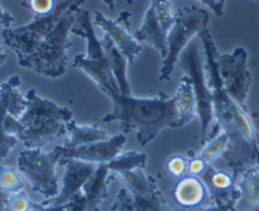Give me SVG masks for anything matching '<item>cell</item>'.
I'll use <instances>...</instances> for the list:
<instances>
[{
	"instance_id": "11",
	"label": "cell",
	"mask_w": 259,
	"mask_h": 211,
	"mask_svg": "<svg viewBox=\"0 0 259 211\" xmlns=\"http://www.w3.org/2000/svg\"><path fill=\"white\" fill-rule=\"evenodd\" d=\"M132 192L136 211H172L153 176L144 168L128 170L119 174Z\"/></svg>"
},
{
	"instance_id": "19",
	"label": "cell",
	"mask_w": 259,
	"mask_h": 211,
	"mask_svg": "<svg viewBox=\"0 0 259 211\" xmlns=\"http://www.w3.org/2000/svg\"><path fill=\"white\" fill-rule=\"evenodd\" d=\"M66 129H67V139L62 144L65 148H75V147L85 146V144L95 143V142L105 141V139L110 138L108 132L101 129L96 124L78 125L72 119L67 121Z\"/></svg>"
},
{
	"instance_id": "22",
	"label": "cell",
	"mask_w": 259,
	"mask_h": 211,
	"mask_svg": "<svg viewBox=\"0 0 259 211\" xmlns=\"http://www.w3.org/2000/svg\"><path fill=\"white\" fill-rule=\"evenodd\" d=\"M147 154L142 152H125L120 153L108 163L111 174H121L123 171L137 168H146Z\"/></svg>"
},
{
	"instance_id": "13",
	"label": "cell",
	"mask_w": 259,
	"mask_h": 211,
	"mask_svg": "<svg viewBox=\"0 0 259 211\" xmlns=\"http://www.w3.org/2000/svg\"><path fill=\"white\" fill-rule=\"evenodd\" d=\"M58 166L65 167L62 189L58 192L57 196L40 202L42 205L58 206V205L68 204L73 199V196L81 192L83 185L93 176L98 164L75 158H61Z\"/></svg>"
},
{
	"instance_id": "33",
	"label": "cell",
	"mask_w": 259,
	"mask_h": 211,
	"mask_svg": "<svg viewBox=\"0 0 259 211\" xmlns=\"http://www.w3.org/2000/svg\"><path fill=\"white\" fill-rule=\"evenodd\" d=\"M68 205H70V202L65 205H58V206H53V205H42L39 202L38 206L33 211H66L68 209Z\"/></svg>"
},
{
	"instance_id": "4",
	"label": "cell",
	"mask_w": 259,
	"mask_h": 211,
	"mask_svg": "<svg viewBox=\"0 0 259 211\" xmlns=\"http://www.w3.org/2000/svg\"><path fill=\"white\" fill-rule=\"evenodd\" d=\"M80 12L81 5L68 9L55 29L38 46L35 52L18 61L19 66L50 78H58L65 75L68 63L67 52L71 47L70 34Z\"/></svg>"
},
{
	"instance_id": "2",
	"label": "cell",
	"mask_w": 259,
	"mask_h": 211,
	"mask_svg": "<svg viewBox=\"0 0 259 211\" xmlns=\"http://www.w3.org/2000/svg\"><path fill=\"white\" fill-rule=\"evenodd\" d=\"M206 57L207 85L212 91L214 100V115L217 119V125L220 131L227 132L230 136V144L233 142V149L240 148L250 152L259 163V134L253 124L248 109L243 108L235 103L223 85L222 76L218 63L217 45L211 37L209 28L202 30L199 34ZM230 147V146H229Z\"/></svg>"
},
{
	"instance_id": "1",
	"label": "cell",
	"mask_w": 259,
	"mask_h": 211,
	"mask_svg": "<svg viewBox=\"0 0 259 211\" xmlns=\"http://www.w3.org/2000/svg\"><path fill=\"white\" fill-rule=\"evenodd\" d=\"M113 101V110L103 118V123L119 121L121 133L137 132V142L146 146L163 128H181L176 96L168 98L159 93L154 98H136L124 95L119 88L101 91Z\"/></svg>"
},
{
	"instance_id": "25",
	"label": "cell",
	"mask_w": 259,
	"mask_h": 211,
	"mask_svg": "<svg viewBox=\"0 0 259 211\" xmlns=\"http://www.w3.org/2000/svg\"><path fill=\"white\" fill-rule=\"evenodd\" d=\"M37 206V202L33 201L24 190L9 195L3 201V211H33Z\"/></svg>"
},
{
	"instance_id": "24",
	"label": "cell",
	"mask_w": 259,
	"mask_h": 211,
	"mask_svg": "<svg viewBox=\"0 0 259 211\" xmlns=\"http://www.w3.org/2000/svg\"><path fill=\"white\" fill-rule=\"evenodd\" d=\"M24 190V180L13 167L0 166V192L12 195Z\"/></svg>"
},
{
	"instance_id": "12",
	"label": "cell",
	"mask_w": 259,
	"mask_h": 211,
	"mask_svg": "<svg viewBox=\"0 0 259 211\" xmlns=\"http://www.w3.org/2000/svg\"><path fill=\"white\" fill-rule=\"evenodd\" d=\"M131 17L132 13L128 10L121 12L116 19H110V18L105 17L103 13L95 12L94 13V23L96 27L103 30L104 34L108 35L115 43L119 51L125 56L128 63L133 65L136 58L141 55L142 46L134 38V35L129 33Z\"/></svg>"
},
{
	"instance_id": "6",
	"label": "cell",
	"mask_w": 259,
	"mask_h": 211,
	"mask_svg": "<svg viewBox=\"0 0 259 211\" xmlns=\"http://www.w3.org/2000/svg\"><path fill=\"white\" fill-rule=\"evenodd\" d=\"M85 0H56V7L47 15L34 17L33 20L17 29L2 30L4 43L12 48L17 55L18 61L28 57L35 52L38 46L55 29L57 23L68 9L75 5H82Z\"/></svg>"
},
{
	"instance_id": "39",
	"label": "cell",
	"mask_w": 259,
	"mask_h": 211,
	"mask_svg": "<svg viewBox=\"0 0 259 211\" xmlns=\"http://www.w3.org/2000/svg\"><path fill=\"white\" fill-rule=\"evenodd\" d=\"M255 166H257V167H258V168H259V163H258V164H255Z\"/></svg>"
},
{
	"instance_id": "21",
	"label": "cell",
	"mask_w": 259,
	"mask_h": 211,
	"mask_svg": "<svg viewBox=\"0 0 259 211\" xmlns=\"http://www.w3.org/2000/svg\"><path fill=\"white\" fill-rule=\"evenodd\" d=\"M176 106L180 115L181 125H186L197 113L196 109V96H195L194 83L189 75H184L181 78V83L176 93Z\"/></svg>"
},
{
	"instance_id": "20",
	"label": "cell",
	"mask_w": 259,
	"mask_h": 211,
	"mask_svg": "<svg viewBox=\"0 0 259 211\" xmlns=\"http://www.w3.org/2000/svg\"><path fill=\"white\" fill-rule=\"evenodd\" d=\"M104 48H105L106 56H108L109 63H110L111 71L115 77L116 82H118L120 93L124 95H131V85H129L128 76H126V66H128V60L125 56L119 51L115 43L110 39L106 34L101 38Z\"/></svg>"
},
{
	"instance_id": "3",
	"label": "cell",
	"mask_w": 259,
	"mask_h": 211,
	"mask_svg": "<svg viewBox=\"0 0 259 211\" xmlns=\"http://www.w3.org/2000/svg\"><path fill=\"white\" fill-rule=\"evenodd\" d=\"M27 109L19 119L23 125L19 141L25 148L43 149L47 144L67 136L66 124L72 119V111L42 98L34 89L25 93Z\"/></svg>"
},
{
	"instance_id": "15",
	"label": "cell",
	"mask_w": 259,
	"mask_h": 211,
	"mask_svg": "<svg viewBox=\"0 0 259 211\" xmlns=\"http://www.w3.org/2000/svg\"><path fill=\"white\" fill-rule=\"evenodd\" d=\"M172 196L175 202L185 210L205 209L209 201H214L204 180L192 175H187L177 181Z\"/></svg>"
},
{
	"instance_id": "5",
	"label": "cell",
	"mask_w": 259,
	"mask_h": 211,
	"mask_svg": "<svg viewBox=\"0 0 259 211\" xmlns=\"http://www.w3.org/2000/svg\"><path fill=\"white\" fill-rule=\"evenodd\" d=\"M210 13L204 8L196 5L184 7L176 10L175 22L167 34L168 52L163 58V63L159 70L158 78L161 81H169L174 73L175 66L185 48L189 46L195 35H199L202 30L209 28Z\"/></svg>"
},
{
	"instance_id": "14",
	"label": "cell",
	"mask_w": 259,
	"mask_h": 211,
	"mask_svg": "<svg viewBox=\"0 0 259 211\" xmlns=\"http://www.w3.org/2000/svg\"><path fill=\"white\" fill-rule=\"evenodd\" d=\"M125 142L126 134L119 133L105 141L95 142V143L85 144V146L75 147V148H65L61 146L63 151L62 158H75L94 164L109 163L118 154L121 153Z\"/></svg>"
},
{
	"instance_id": "38",
	"label": "cell",
	"mask_w": 259,
	"mask_h": 211,
	"mask_svg": "<svg viewBox=\"0 0 259 211\" xmlns=\"http://www.w3.org/2000/svg\"><path fill=\"white\" fill-rule=\"evenodd\" d=\"M94 211H100V209H99V207H96V209L94 210Z\"/></svg>"
},
{
	"instance_id": "17",
	"label": "cell",
	"mask_w": 259,
	"mask_h": 211,
	"mask_svg": "<svg viewBox=\"0 0 259 211\" xmlns=\"http://www.w3.org/2000/svg\"><path fill=\"white\" fill-rule=\"evenodd\" d=\"M111 175L108 163L98 164L93 176L83 185L81 192L86 199V211H94L109 196Z\"/></svg>"
},
{
	"instance_id": "31",
	"label": "cell",
	"mask_w": 259,
	"mask_h": 211,
	"mask_svg": "<svg viewBox=\"0 0 259 211\" xmlns=\"http://www.w3.org/2000/svg\"><path fill=\"white\" fill-rule=\"evenodd\" d=\"M199 2H201L210 10H212L217 17H222L224 14V5L227 0H199Z\"/></svg>"
},
{
	"instance_id": "34",
	"label": "cell",
	"mask_w": 259,
	"mask_h": 211,
	"mask_svg": "<svg viewBox=\"0 0 259 211\" xmlns=\"http://www.w3.org/2000/svg\"><path fill=\"white\" fill-rule=\"evenodd\" d=\"M239 197H240V192H238V194L234 195L229 201L225 202L224 209L222 211H237V204L238 201H239Z\"/></svg>"
},
{
	"instance_id": "28",
	"label": "cell",
	"mask_w": 259,
	"mask_h": 211,
	"mask_svg": "<svg viewBox=\"0 0 259 211\" xmlns=\"http://www.w3.org/2000/svg\"><path fill=\"white\" fill-rule=\"evenodd\" d=\"M110 211H136L133 196L128 187L123 186L118 190L115 201H114Z\"/></svg>"
},
{
	"instance_id": "7",
	"label": "cell",
	"mask_w": 259,
	"mask_h": 211,
	"mask_svg": "<svg viewBox=\"0 0 259 211\" xmlns=\"http://www.w3.org/2000/svg\"><path fill=\"white\" fill-rule=\"evenodd\" d=\"M62 154V147L58 146L50 152L40 148H25L18 156L17 166L19 172L25 177L30 190L45 197V200L53 199L60 192L56 167L60 163Z\"/></svg>"
},
{
	"instance_id": "9",
	"label": "cell",
	"mask_w": 259,
	"mask_h": 211,
	"mask_svg": "<svg viewBox=\"0 0 259 211\" xmlns=\"http://www.w3.org/2000/svg\"><path fill=\"white\" fill-rule=\"evenodd\" d=\"M218 63L228 95L247 109V99L252 86L247 51L243 47H237L232 53H218Z\"/></svg>"
},
{
	"instance_id": "37",
	"label": "cell",
	"mask_w": 259,
	"mask_h": 211,
	"mask_svg": "<svg viewBox=\"0 0 259 211\" xmlns=\"http://www.w3.org/2000/svg\"><path fill=\"white\" fill-rule=\"evenodd\" d=\"M7 58H8L7 53L4 52V50H3L2 45H0V66H2V65H4V63H5V61H7Z\"/></svg>"
},
{
	"instance_id": "8",
	"label": "cell",
	"mask_w": 259,
	"mask_h": 211,
	"mask_svg": "<svg viewBox=\"0 0 259 211\" xmlns=\"http://www.w3.org/2000/svg\"><path fill=\"white\" fill-rule=\"evenodd\" d=\"M19 86L18 75L0 83V161H4L20 142L23 125L19 119L27 109V98Z\"/></svg>"
},
{
	"instance_id": "23",
	"label": "cell",
	"mask_w": 259,
	"mask_h": 211,
	"mask_svg": "<svg viewBox=\"0 0 259 211\" xmlns=\"http://www.w3.org/2000/svg\"><path fill=\"white\" fill-rule=\"evenodd\" d=\"M230 146V136L224 131H220L204 146L197 156L204 159L207 164H211L215 159L224 156Z\"/></svg>"
},
{
	"instance_id": "36",
	"label": "cell",
	"mask_w": 259,
	"mask_h": 211,
	"mask_svg": "<svg viewBox=\"0 0 259 211\" xmlns=\"http://www.w3.org/2000/svg\"><path fill=\"white\" fill-rule=\"evenodd\" d=\"M103 2H104V4L108 5L109 9L110 10L115 9V3H114V0H103ZM125 2L128 3V4H133V0H125Z\"/></svg>"
},
{
	"instance_id": "29",
	"label": "cell",
	"mask_w": 259,
	"mask_h": 211,
	"mask_svg": "<svg viewBox=\"0 0 259 211\" xmlns=\"http://www.w3.org/2000/svg\"><path fill=\"white\" fill-rule=\"evenodd\" d=\"M25 5L34 17H40V15H47L53 12L56 7V0H28Z\"/></svg>"
},
{
	"instance_id": "26",
	"label": "cell",
	"mask_w": 259,
	"mask_h": 211,
	"mask_svg": "<svg viewBox=\"0 0 259 211\" xmlns=\"http://www.w3.org/2000/svg\"><path fill=\"white\" fill-rule=\"evenodd\" d=\"M151 5L153 7L163 29L168 34V30L174 24L175 15H176V10L174 9L172 2L171 0H152Z\"/></svg>"
},
{
	"instance_id": "10",
	"label": "cell",
	"mask_w": 259,
	"mask_h": 211,
	"mask_svg": "<svg viewBox=\"0 0 259 211\" xmlns=\"http://www.w3.org/2000/svg\"><path fill=\"white\" fill-rule=\"evenodd\" d=\"M184 70L186 75L190 76L194 83L195 96H196V109L201 123V142L206 143L209 128L214 120V100H212V91L206 82L204 73V67L200 61L199 52L196 46H190L184 53L182 61Z\"/></svg>"
},
{
	"instance_id": "35",
	"label": "cell",
	"mask_w": 259,
	"mask_h": 211,
	"mask_svg": "<svg viewBox=\"0 0 259 211\" xmlns=\"http://www.w3.org/2000/svg\"><path fill=\"white\" fill-rule=\"evenodd\" d=\"M225 204L223 205H214V206H209V207H205V209H200V210H195V211H222L224 209Z\"/></svg>"
},
{
	"instance_id": "27",
	"label": "cell",
	"mask_w": 259,
	"mask_h": 211,
	"mask_svg": "<svg viewBox=\"0 0 259 211\" xmlns=\"http://www.w3.org/2000/svg\"><path fill=\"white\" fill-rule=\"evenodd\" d=\"M166 172L174 179H182L189 175V159L181 154H175L166 163Z\"/></svg>"
},
{
	"instance_id": "16",
	"label": "cell",
	"mask_w": 259,
	"mask_h": 211,
	"mask_svg": "<svg viewBox=\"0 0 259 211\" xmlns=\"http://www.w3.org/2000/svg\"><path fill=\"white\" fill-rule=\"evenodd\" d=\"M134 38L138 42H146L153 46L159 52L162 58H164L168 52V43H167V32L162 27L153 7L149 5L144 14L143 24L138 30L133 33Z\"/></svg>"
},
{
	"instance_id": "30",
	"label": "cell",
	"mask_w": 259,
	"mask_h": 211,
	"mask_svg": "<svg viewBox=\"0 0 259 211\" xmlns=\"http://www.w3.org/2000/svg\"><path fill=\"white\" fill-rule=\"evenodd\" d=\"M210 164H207L206 162L202 158H200L199 156H192L191 159H189V175L192 176H202V175L206 172L207 167Z\"/></svg>"
},
{
	"instance_id": "18",
	"label": "cell",
	"mask_w": 259,
	"mask_h": 211,
	"mask_svg": "<svg viewBox=\"0 0 259 211\" xmlns=\"http://www.w3.org/2000/svg\"><path fill=\"white\" fill-rule=\"evenodd\" d=\"M240 192L237 206L244 211H259V168L248 167L235 177Z\"/></svg>"
},
{
	"instance_id": "32",
	"label": "cell",
	"mask_w": 259,
	"mask_h": 211,
	"mask_svg": "<svg viewBox=\"0 0 259 211\" xmlns=\"http://www.w3.org/2000/svg\"><path fill=\"white\" fill-rule=\"evenodd\" d=\"M13 22H14L13 15L0 7V30L9 29V28L12 27Z\"/></svg>"
}]
</instances>
